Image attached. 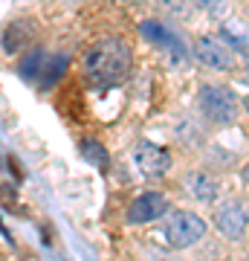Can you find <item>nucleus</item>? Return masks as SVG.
Here are the masks:
<instances>
[{
    "instance_id": "obj_7",
    "label": "nucleus",
    "mask_w": 249,
    "mask_h": 261,
    "mask_svg": "<svg viewBox=\"0 0 249 261\" xmlns=\"http://www.w3.org/2000/svg\"><path fill=\"white\" fill-rule=\"evenodd\" d=\"M136 166L145 177H162L168 168H171V154L162 145L154 142H142L136 148Z\"/></svg>"
},
{
    "instance_id": "obj_8",
    "label": "nucleus",
    "mask_w": 249,
    "mask_h": 261,
    "mask_svg": "<svg viewBox=\"0 0 249 261\" xmlns=\"http://www.w3.org/2000/svg\"><path fill=\"white\" fill-rule=\"evenodd\" d=\"M139 29H142V35H145L151 44H157L159 49H168L174 58H183V44H180V38H177L162 20H145Z\"/></svg>"
},
{
    "instance_id": "obj_12",
    "label": "nucleus",
    "mask_w": 249,
    "mask_h": 261,
    "mask_svg": "<svg viewBox=\"0 0 249 261\" xmlns=\"http://www.w3.org/2000/svg\"><path fill=\"white\" fill-rule=\"evenodd\" d=\"M81 154H84V160H87V163H93V166L102 168V171L110 166L107 148H104L102 142H96V140H84V142H81Z\"/></svg>"
},
{
    "instance_id": "obj_1",
    "label": "nucleus",
    "mask_w": 249,
    "mask_h": 261,
    "mask_svg": "<svg viewBox=\"0 0 249 261\" xmlns=\"http://www.w3.org/2000/svg\"><path fill=\"white\" fill-rule=\"evenodd\" d=\"M130 47L122 38H102L84 56V79L93 87H116L130 73Z\"/></svg>"
},
{
    "instance_id": "obj_11",
    "label": "nucleus",
    "mask_w": 249,
    "mask_h": 261,
    "mask_svg": "<svg viewBox=\"0 0 249 261\" xmlns=\"http://www.w3.org/2000/svg\"><path fill=\"white\" fill-rule=\"evenodd\" d=\"M29 38H32V27H29L26 20H15L9 29H6V35H3V49L6 53H15L18 47H23Z\"/></svg>"
},
{
    "instance_id": "obj_2",
    "label": "nucleus",
    "mask_w": 249,
    "mask_h": 261,
    "mask_svg": "<svg viewBox=\"0 0 249 261\" xmlns=\"http://www.w3.org/2000/svg\"><path fill=\"white\" fill-rule=\"evenodd\" d=\"M197 105H200V113L214 125H232L240 111L238 96L232 93L229 87H220V84H203L200 93H197Z\"/></svg>"
},
{
    "instance_id": "obj_4",
    "label": "nucleus",
    "mask_w": 249,
    "mask_h": 261,
    "mask_svg": "<svg viewBox=\"0 0 249 261\" xmlns=\"http://www.w3.org/2000/svg\"><path fill=\"white\" fill-rule=\"evenodd\" d=\"M214 226L223 238L229 241H240L249 226V203L243 200H226L214 209Z\"/></svg>"
},
{
    "instance_id": "obj_17",
    "label": "nucleus",
    "mask_w": 249,
    "mask_h": 261,
    "mask_svg": "<svg viewBox=\"0 0 249 261\" xmlns=\"http://www.w3.org/2000/svg\"><path fill=\"white\" fill-rule=\"evenodd\" d=\"M246 113H249V99H246Z\"/></svg>"
},
{
    "instance_id": "obj_16",
    "label": "nucleus",
    "mask_w": 249,
    "mask_h": 261,
    "mask_svg": "<svg viewBox=\"0 0 249 261\" xmlns=\"http://www.w3.org/2000/svg\"><path fill=\"white\" fill-rule=\"evenodd\" d=\"M246 75H249V53H246Z\"/></svg>"
},
{
    "instance_id": "obj_5",
    "label": "nucleus",
    "mask_w": 249,
    "mask_h": 261,
    "mask_svg": "<svg viewBox=\"0 0 249 261\" xmlns=\"http://www.w3.org/2000/svg\"><path fill=\"white\" fill-rule=\"evenodd\" d=\"M194 56H197V61H200L203 67H212V70H232V64H235L232 49L223 44L220 38H212V35L197 38Z\"/></svg>"
},
{
    "instance_id": "obj_3",
    "label": "nucleus",
    "mask_w": 249,
    "mask_h": 261,
    "mask_svg": "<svg viewBox=\"0 0 249 261\" xmlns=\"http://www.w3.org/2000/svg\"><path fill=\"white\" fill-rule=\"evenodd\" d=\"M206 235V221L194 212H174L165 221V238L174 250H185Z\"/></svg>"
},
{
    "instance_id": "obj_9",
    "label": "nucleus",
    "mask_w": 249,
    "mask_h": 261,
    "mask_svg": "<svg viewBox=\"0 0 249 261\" xmlns=\"http://www.w3.org/2000/svg\"><path fill=\"white\" fill-rule=\"evenodd\" d=\"M185 186H188V192H191L200 203H212L214 197H217V183H214L206 171H194V174H188V177H185Z\"/></svg>"
},
{
    "instance_id": "obj_14",
    "label": "nucleus",
    "mask_w": 249,
    "mask_h": 261,
    "mask_svg": "<svg viewBox=\"0 0 249 261\" xmlns=\"http://www.w3.org/2000/svg\"><path fill=\"white\" fill-rule=\"evenodd\" d=\"M206 15H212V18H223L226 12H229V0H194Z\"/></svg>"
},
{
    "instance_id": "obj_10",
    "label": "nucleus",
    "mask_w": 249,
    "mask_h": 261,
    "mask_svg": "<svg viewBox=\"0 0 249 261\" xmlns=\"http://www.w3.org/2000/svg\"><path fill=\"white\" fill-rule=\"evenodd\" d=\"M220 41L226 44V47H235V49H243V53H246L249 29L243 27V23H238V20H226V23L220 27Z\"/></svg>"
},
{
    "instance_id": "obj_6",
    "label": "nucleus",
    "mask_w": 249,
    "mask_h": 261,
    "mask_svg": "<svg viewBox=\"0 0 249 261\" xmlns=\"http://www.w3.org/2000/svg\"><path fill=\"white\" fill-rule=\"evenodd\" d=\"M168 212V197L159 192H145L139 195L128 209V221L130 224H148V221H157Z\"/></svg>"
},
{
    "instance_id": "obj_15",
    "label": "nucleus",
    "mask_w": 249,
    "mask_h": 261,
    "mask_svg": "<svg viewBox=\"0 0 249 261\" xmlns=\"http://www.w3.org/2000/svg\"><path fill=\"white\" fill-rule=\"evenodd\" d=\"M243 183H249V166L243 168Z\"/></svg>"
},
{
    "instance_id": "obj_13",
    "label": "nucleus",
    "mask_w": 249,
    "mask_h": 261,
    "mask_svg": "<svg viewBox=\"0 0 249 261\" xmlns=\"http://www.w3.org/2000/svg\"><path fill=\"white\" fill-rule=\"evenodd\" d=\"M64 70H67V58H64V56L46 58V61H44V70H41V75H38V79H41V87H52L58 75H64Z\"/></svg>"
}]
</instances>
